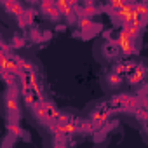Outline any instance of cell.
<instances>
[{
  "mask_svg": "<svg viewBox=\"0 0 148 148\" xmlns=\"http://www.w3.org/2000/svg\"><path fill=\"white\" fill-rule=\"evenodd\" d=\"M38 7H40L42 16H44V18H47V19H51V21L59 19V16L63 14V12H61V9H59V5H58V4H52V2H42Z\"/></svg>",
  "mask_w": 148,
  "mask_h": 148,
  "instance_id": "3957f363",
  "label": "cell"
},
{
  "mask_svg": "<svg viewBox=\"0 0 148 148\" xmlns=\"http://www.w3.org/2000/svg\"><path fill=\"white\" fill-rule=\"evenodd\" d=\"M96 59H99L103 64H113L120 58V47L119 44L112 40H101L96 44Z\"/></svg>",
  "mask_w": 148,
  "mask_h": 148,
  "instance_id": "6da1fadb",
  "label": "cell"
},
{
  "mask_svg": "<svg viewBox=\"0 0 148 148\" xmlns=\"http://www.w3.org/2000/svg\"><path fill=\"white\" fill-rule=\"evenodd\" d=\"M125 82H127L125 73L122 70H119V68L108 70L105 75H103V79H101V86H103V89L106 92H117V91L124 89Z\"/></svg>",
  "mask_w": 148,
  "mask_h": 148,
  "instance_id": "7a4b0ae2",
  "label": "cell"
}]
</instances>
